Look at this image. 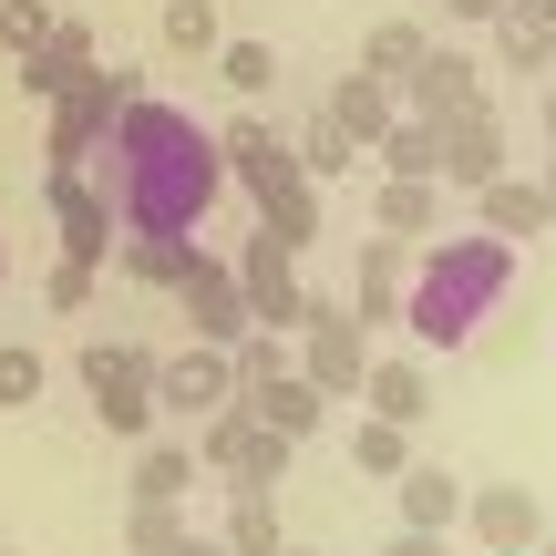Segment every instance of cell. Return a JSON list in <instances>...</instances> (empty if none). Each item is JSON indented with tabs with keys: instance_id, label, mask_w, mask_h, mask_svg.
Returning <instances> with one entry per match:
<instances>
[{
	"instance_id": "obj_2",
	"label": "cell",
	"mask_w": 556,
	"mask_h": 556,
	"mask_svg": "<svg viewBox=\"0 0 556 556\" xmlns=\"http://www.w3.org/2000/svg\"><path fill=\"white\" fill-rule=\"evenodd\" d=\"M516 289V248L495 227H443L433 248H413V289H402V319H413L422 351H464V340L495 319V299Z\"/></svg>"
},
{
	"instance_id": "obj_42",
	"label": "cell",
	"mask_w": 556,
	"mask_h": 556,
	"mask_svg": "<svg viewBox=\"0 0 556 556\" xmlns=\"http://www.w3.org/2000/svg\"><path fill=\"white\" fill-rule=\"evenodd\" d=\"M278 556H319V546H278Z\"/></svg>"
},
{
	"instance_id": "obj_32",
	"label": "cell",
	"mask_w": 556,
	"mask_h": 556,
	"mask_svg": "<svg viewBox=\"0 0 556 556\" xmlns=\"http://www.w3.org/2000/svg\"><path fill=\"white\" fill-rule=\"evenodd\" d=\"M217 73H227V93H278V52L268 41H217Z\"/></svg>"
},
{
	"instance_id": "obj_19",
	"label": "cell",
	"mask_w": 556,
	"mask_h": 556,
	"mask_svg": "<svg viewBox=\"0 0 556 556\" xmlns=\"http://www.w3.org/2000/svg\"><path fill=\"white\" fill-rule=\"evenodd\" d=\"M330 114L351 124V144L371 155V144L392 135V114H402V83H381V73H340V83H330Z\"/></svg>"
},
{
	"instance_id": "obj_7",
	"label": "cell",
	"mask_w": 556,
	"mask_h": 556,
	"mask_svg": "<svg viewBox=\"0 0 556 556\" xmlns=\"http://www.w3.org/2000/svg\"><path fill=\"white\" fill-rule=\"evenodd\" d=\"M83 392H93V422H103V433H124V443L155 433V361H144V351L93 340V351H83Z\"/></svg>"
},
{
	"instance_id": "obj_9",
	"label": "cell",
	"mask_w": 556,
	"mask_h": 556,
	"mask_svg": "<svg viewBox=\"0 0 556 556\" xmlns=\"http://www.w3.org/2000/svg\"><path fill=\"white\" fill-rule=\"evenodd\" d=\"M114 114H124V73L93 62V83H73V93L52 103V144H41V165H93V144L114 135Z\"/></svg>"
},
{
	"instance_id": "obj_12",
	"label": "cell",
	"mask_w": 556,
	"mask_h": 556,
	"mask_svg": "<svg viewBox=\"0 0 556 556\" xmlns=\"http://www.w3.org/2000/svg\"><path fill=\"white\" fill-rule=\"evenodd\" d=\"M464 536H475L484 556H526L546 536V505L526 495V484H484V495H464Z\"/></svg>"
},
{
	"instance_id": "obj_33",
	"label": "cell",
	"mask_w": 556,
	"mask_h": 556,
	"mask_svg": "<svg viewBox=\"0 0 556 556\" xmlns=\"http://www.w3.org/2000/svg\"><path fill=\"white\" fill-rule=\"evenodd\" d=\"M41 381H52V371H41V351H21V340H11V351H0V413H31Z\"/></svg>"
},
{
	"instance_id": "obj_21",
	"label": "cell",
	"mask_w": 556,
	"mask_h": 556,
	"mask_svg": "<svg viewBox=\"0 0 556 556\" xmlns=\"http://www.w3.org/2000/svg\"><path fill=\"white\" fill-rule=\"evenodd\" d=\"M475 197H484V217H475V227H495L505 248L546 238V217H556V206H546V186H526V176H495V186H475Z\"/></svg>"
},
{
	"instance_id": "obj_43",
	"label": "cell",
	"mask_w": 556,
	"mask_h": 556,
	"mask_svg": "<svg viewBox=\"0 0 556 556\" xmlns=\"http://www.w3.org/2000/svg\"><path fill=\"white\" fill-rule=\"evenodd\" d=\"M0 556H11V546H0Z\"/></svg>"
},
{
	"instance_id": "obj_34",
	"label": "cell",
	"mask_w": 556,
	"mask_h": 556,
	"mask_svg": "<svg viewBox=\"0 0 556 556\" xmlns=\"http://www.w3.org/2000/svg\"><path fill=\"white\" fill-rule=\"evenodd\" d=\"M165 41L176 52H217V0H165Z\"/></svg>"
},
{
	"instance_id": "obj_13",
	"label": "cell",
	"mask_w": 556,
	"mask_h": 556,
	"mask_svg": "<svg viewBox=\"0 0 556 556\" xmlns=\"http://www.w3.org/2000/svg\"><path fill=\"white\" fill-rule=\"evenodd\" d=\"M238 402L268 422V433H289V443H309L319 422H330V392H319L309 371H258V381H238Z\"/></svg>"
},
{
	"instance_id": "obj_28",
	"label": "cell",
	"mask_w": 556,
	"mask_h": 556,
	"mask_svg": "<svg viewBox=\"0 0 556 556\" xmlns=\"http://www.w3.org/2000/svg\"><path fill=\"white\" fill-rule=\"evenodd\" d=\"M546 52H556V0H505V62L546 73Z\"/></svg>"
},
{
	"instance_id": "obj_6",
	"label": "cell",
	"mask_w": 556,
	"mask_h": 556,
	"mask_svg": "<svg viewBox=\"0 0 556 556\" xmlns=\"http://www.w3.org/2000/svg\"><path fill=\"white\" fill-rule=\"evenodd\" d=\"M41 206H52L62 258H83V268H103V258H114L124 217H114V197L93 186V165H41Z\"/></svg>"
},
{
	"instance_id": "obj_5",
	"label": "cell",
	"mask_w": 556,
	"mask_h": 556,
	"mask_svg": "<svg viewBox=\"0 0 556 556\" xmlns=\"http://www.w3.org/2000/svg\"><path fill=\"white\" fill-rule=\"evenodd\" d=\"M289 454H299V443L268 433L248 402H217V413H206V433H197V464H206L217 484H278V475H289Z\"/></svg>"
},
{
	"instance_id": "obj_11",
	"label": "cell",
	"mask_w": 556,
	"mask_h": 556,
	"mask_svg": "<svg viewBox=\"0 0 556 556\" xmlns=\"http://www.w3.org/2000/svg\"><path fill=\"white\" fill-rule=\"evenodd\" d=\"M217 402H238V361L217 351V340H197V351L155 361V413H217Z\"/></svg>"
},
{
	"instance_id": "obj_36",
	"label": "cell",
	"mask_w": 556,
	"mask_h": 556,
	"mask_svg": "<svg viewBox=\"0 0 556 556\" xmlns=\"http://www.w3.org/2000/svg\"><path fill=\"white\" fill-rule=\"evenodd\" d=\"M227 361H238V381H258V371H289V330H248V340H227Z\"/></svg>"
},
{
	"instance_id": "obj_3",
	"label": "cell",
	"mask_w": 556,
	"mask_h": 556,
	"mask_svg": "<svg viewBox=\"0 0 556 556\" xmlns=\"http://www.w3.org/2000/svg\"><path fill=\"white\" fill-rule=\"evenodd\" d=\"M217 155H227V176L258 197V227H268V238H289L299 258H309V248H319V176L299 165V144L268 135V124H227Z\"/></svg>"
},
{
	"instance_id": "obj_8",
	"label": "cell",
	"mask_w": 556,
	"mask_h": 556,
	"mask_svg": "<svg viewBox=\"0 0 556 556\" xmlns=\"http://www.w3.org/2000/svg\"><path fill=\"white\" fill-rule=\"evenodd\" d=\"M176 309H186V330L197 340H248L258 319H248V289H238V258H217V248H197V268L176 278Z\"/></svg>"
},
{
	"instance_id": "obj_1",
	"label": "cell",
	"mask_w": 556,
	"mask_h": 556,
	"mask_svg": "<svg viewBox=\"0 0 556 556\" xmlns=\"http://www.w3.org/2000/svg\"><path fill=\"white\" fill-rule=\"evenodd\" d=\"M93 186L114 197L124 227L197 238L206 206H217V186H227V155H217V135H206L197 114H176V103H135V93H124L114 135L93 144Z\"/></svg>"
},
{
	"instance_id": "obj_20",
	"label": "cell",
	"mask_w": 556,
	"mask_h": 556,
	"mask_svg": "<svg viewBox=\"0 0 556 556\" xmlns=\"http://www.w3.org/2000/svg\"><path fill=\"white\" fill-rule=\"evenodd\" d=\"M381 238H443V176H381Z\"/></svg>"
},
{
	"instance_id": "obj_15",
	"label": "cell",
	"mask_w": 556,
	"mask_h": 556,
	"mask_svg": "<svg viewBox=\"0 0 556 556\" xmlns=\"http://www.w3.org/2000/svg\"><path fill=\"white\" fill-rule=\"evenodd\" d=\"M464 103H484V73L454 52V41H433V52L413 62V83H402V114H422V124H443V114H464Z\"/></svg>"
},
{
	"instance_id": "obj_38",
	"label": "cell",
	"mask_w": 556,
	"mask_h": 556,
	"mask_svg": "<svg viewBox=\"0 0 556 556\" xmlns=\"http://www.w3.org/2000/svg\"><path fill=\"white\" fill-rule=\"evenodd\" d=\"M381 556H454V536H433V526H402V536L381 546Z\"/></svg>"
},
{
	"instance_id": "obj_16",
	"label": "cell",
	"mask_w": 556,
	"mask_h": 556,
	"mask_svg": "<svg viewBox=\"0 0 556 556\" xmlns=\"http://www.w3.org/2000/svg\"><path fill=\"white\" fill-rule=\"evenodd\" d=\"M402 289H413V238H381L371 227V248H361V268H351V319L381 330V319L402 309Z\"/></svg>"
},
{
	"instance_id": "obj_18",
	"label": "cell",
	"mask_w": 556,
	"mask_h": 556,
	"mask_svg": "<svg viewBox=\"0 0 556 556\" xmlns=\"http://www.w3.org/2000/svg\"><path fill=\"white\" fill-rule=\"evenodd\" d=\"M392 505H402V526L454 536V526H464V475H443V464H402V475H392Z\"/></svg>"
},
{
	"instance_id": "obj_23",
	"label": "cell",
	"mask_w": 556,
	"mask_h": 556,
	"mask_svg": "<svg viewBox=\"0 0 556 556\" xmlns=\"http://www.w3.org/2000/svg\"><path fill=\"white\" fill-rule=\"evenodd\" d=\"M227 556H278L289 536H278V484H238V495H227Z\"/></svg>"
},
{
	"instance_id": "obj_41",
	"label": "cell",
	"mask_w": 556,
	"mask_h": 556,
	"mask_svg": "<svg viewBox=\"0 0 556 556\" xmlns=\"http://www.w3.org/2000/svg\"><path fill=\"white\" fill-rule=\"evenodd\" d=\"M546 135H556V93H546Z\"/></svg>"
},
{
	"instance_id": "obj_14",
	"label": "cell",
	"mask_w": 556,
	"mask_h": 556,
	"mask_svg": "<svg viewBox=\"0 0 556 556\" xmlns=\"http://www.w3.org/2000/svg\"><path fill=\"white\" fill-rule=\"evenodd\" d=\"M443 176H454L464 197L505 176V124H495V103H464V114H443Z\"/></svg>"
},
{
	"instance_id": "obj_26",
	"label": "cell",
	"mask_w": 556,
	"mask_h": 556,
	"mask_svg": "<svg viewBox=\"0 0 556 556\" xmlns=\"http://www.w3.org/2000/svg\"><path fill=\"white\" fill-rule=\"evenodd\" d=\"M433 52V31L422 21H371V41H361V73H381V83H413V62Z\"/></svg>"
},
{
	"instance_id": "obj_37",
	"label": "cell",
	"mask_w": 556,
	"mask_h": 556,
	"mask_svg": "<svg viewBox=\"0 0 556 556\" xmlns=\"http://www.w3.org/2000/svg\"><path fill=\"white\" fill-rule=\"evenodd\" d=\"M83 299H93V268H83V258H52V309H83Z\"/></svg>"
},
{
	"instance_id": "obj_10",
	"label": "cell",
	"mask_w": 556,
	"mask_h": 556,
	"mask_svg": "<svg viewBox=\"0 0 556 556\" xmlns=\"http://www.w3.org/2000/svg\"><path fill=\"white\" fill-rule=\"evenodd\" d=\"M238 289H248V319H258V330H299V248L289 238H248L238 248Z\"/></svg>"
},
{
	"instance_id": "obj_40",
	"label": "cell",
	"mask_w": 556,
	"mask_h": 556,
	"mask_svg": "<svg viewBox=\"0 0 556 556\" xmlns=\"http://www.w3.org/2000/svg\"><path fill=\"white\" fill-rule=\"evenodd\" d=\"M165 556H227V536H197V526H186V536L165 546Z\"/></svg>"
},
{
	"instance_id": "obj_25",
	"label": "cell",
	"mask_w": 556,
	"mask_h": 556,
	"mask_svg": "<svg viewBox=\"0 0 556 556\" xmlns=\"http://www.w3.org/2000/svg\"><path fill=\"white\" fill-rule=\"evenodd\" d=\"M371 165H381V176H443V124L392 114V135L371 144Z\"/></svg>"
},
{
	"instance_id": "obj_29",
	"label": "cell",
	"mask_w": 556,
	"mask_h": 556,
	"mask_svg": "<svg viewBox=\"0 0 556 556\" xmlns=\"http://www.w3.org/2000/svg\"><path fill=\"white\" fill-rule=\"evenodd\" d=\"M299 165H309V176H351V165H361V144H351V124H340L330 103H319V114L299 124Z\"/></svg>"
},
{
	"instance_id": "obj_31",
	"label": "cell",
	"mask_w": 556,
	"mask_h": 556,
	"mask_svg": "<svg viewBox=\"0 0 556 556\" xmlns=\"http://www.w3.org/2000/svg\"><path fill=\"white\" fill-rule=\"evenodd\" d=\"M186 536V505H165V495H135L124 505V556H165Z\"/></svg>"
},
{
	"instance_id": "obj_39",
	"label": "cell",
	"mask_w": 556,
	"mask_h": 556,
	"mask_svg": "<svg viewBox=\"0 0 556 556\" xmlns=\"http://www.w3.org/2000/svg\"><path fill=\"white\" fill-rule=\"evenodd\" d=\"M443 11H454L464 31H475V21H505V0H443Z\"/></svg>"
},
{
	"instance_id": "obj_27",
	"label": "cell",
	"mask_w": 556,
	"mask_h": 556,
	"mask_svg": "<svg viewBox=\"0 0 556 556\" xmlns=\"http://www.w3.org/2000/svg\"><path fill=\"white\" fill-rule=\"evenodd\" d=\"M197 475H206V464L186 454V443H155V433H144V454H135V495H165V505H186V495H197Z\"/></svg>"
},
{
	"instance_id": "obj_35",
	"label": "cell",
	"mask_w": 556,
	"mask_h": 556,
	"mask_svg": "<svg viewBox=\"0 0 556 556\" xmlns=\"http://www.w3.org/2000/svg\"><path fill=\"white\" fill-rule=\"evenodd\" d=\"M52 0H0V52H31V41H52Z\"/></svg>"
},
{
	"instance_id": "obj_30",
	"label": "cell",
	"mask_w": 556,
	"mask_h": 556,
	"mask_svg": "<svg viewBox=\"0 0 556 556\" xmlns=\"http://www.w3.org/2000/svg\"><path fill=\"white\" fill-rule=\"evenodd\" d=\"M351 464H361V475H371V484H392L402 475V464H413V422H361V433H351Z\"/></svg>"
},
{
	"instance_id": "obj_22",
	"label": "cell",
	"mask_w": 556,
	"mask_h": 556,
	"mask_svg": "<svg viewBox=\"0 0 556 556\" xmlns=\"http://www.w3.org/2000/svg\"><path fill=\"white\" fill-rule=\"evenodd\" d=\"M361 402H371V413L381 422H422V413H433V381H422V361H371V371H361Z\"/></svg>"
},
{
	"instance_id": "obj_17",
	"label": "cell",
	"mask_w": 556,
	"mask_h": 556,
	"mask_svg": "<svg viewBox=\"0 0 556 556\" xmlns=\"http://www.w3.org/2000/svg\"><path fill=\"white\" fill-rule=\"evenodd\" d=\"M73 83H93V31H83V21H52V41H31V52H21V93L62 103Z\"/></svg>"
},
{
	"instance_id": "obj_4",
	"label": "cell",
	"mask_w": 556,
	"mask_h": 556,
	"mask_svg": "<svg viewBox=\"0 0 556 556\" xmlns=\"http://www.w3.org/2000/svg\"><path fill=\"white\" fill-rule=\"evenodd\" d=\"M299 371H309L330 402H351V392H361V371H371V340H361L351 299H319V289H299Z\"/></svg>"
},
{
	"instance_id": "obj_24",
	"label": "cell",
	"mask_w": 556,
	"mask_h": 556,
	"mask_svg": "<svg viewBox=\"0 0 556 556\" xmlns=\"http://www.w3.org/2000/svg\"><path fill=\"white\" fill-rule=\"evenodd\" d=\"M114 258L144 278V289H176L186 268H197V238H165V227H124L114 238Z\"/></svg>"
}]
</instances>
